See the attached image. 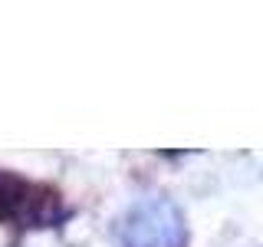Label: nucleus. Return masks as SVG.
I'll use <instances>...</instances> for the list:
<instances>
[{
	"label": "nucleus",
	"instance_id": "1",
	"mask_svg": "<svg viewBox=\"0 0 263 247\" xmlns=\"http://www.w3.org/2000/svg\"><path fill=\"white\" fill-rule=\"evenodd\" d=\"M125 247H181L184 221L168 198H142L122 224Z\"/></svg>",
	"mask_w": 263,
	"mask_h": 247
}]
</instances>
